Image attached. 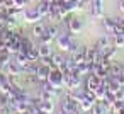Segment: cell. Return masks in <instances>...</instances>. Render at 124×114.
<instances>
[{"instance_id": "21", "label": "cell", "mask_w": 124, "mask_h": 114, "mask_svg": "<svg viewBox=\"0 0 124 114\" xmlns=\"http://www.w3.org/2000/svg\"><path fill=\"white\" fill-rule=\"evenodd\" d=\"M93 94H95V99H97V100H104V99H105V95H107V85L102 82V85H100Z\"/></svg>"}, {"instance_id": "4", "label": "cell", "mask_w": 124, "mask_h": 114, "mask_svg": "<svg viewBox=\"0 0 124 114\" xmlns=\"http://www.w3.org/2000/svg\"><path fill=\"white\" fill-rule=\"evenodd\" d=\"M71 43H73V39H71V33L70 31H66V33H61L60 36H58V39H56V44H58V48L61 49V51H70V46H71Z\"/></svg>"}, {"instance_id": "8", "label": "cell", "mask_w": 124, "mask_h": 114, "mask_svg": "<svg viewBox=\"0 0 124 114\" xmlns=\"http://www.w3.org/2000/svg\"><path fill=\"white\" fill-rule=\"evenodd\" d=\"M100 58H102V51L97 49L95 44L87 48V61H90V63H99Z\"/></svg>"}, {"instance_id": "34", "label": "cell", "mask_w": 124, "mask_h": 114, "mask_svg": "<svg viewBox=\"0 0 124 114\" xmlns=\"http://www.w3.org/2000/svg\"><path fill=\"white\" fill-rule=\"evenodd\" d=\"M38 114H46V112H43V111H41V109H39V112H38Z\"/></svg>"}, {"instance_id": "17", "label": "cell", "mask_w": 124, "mask_h": 114, "mask_svg": "<svg viewBox=\"0 0 124 114\" xmlns=\"http://www.w3.org/2000/svg\"><path fill=\"white\" fill-rule=\"evenodd\" d=\"M39 109L43 112H46V114H53L54 112V100H41Z\"/></svg>"}, {"instance_id": "35", "label": "cell", "mask_w": 124, "mask_h": 114, "mask_svg": "<svg viewBox=\"0 0 124 114\" xmlns=\"http://www.w3.org/2000/svg\"><path fill=\"white\" fill-rule=\"evenodd\" d=\"M83 2H87V4H90V2H92V0H83Z\"/></svg>"}, {"instance_id": "28", "label": "cell", "mask_w": 124, "mask_h": 114, "mask_svg": "<svg viewBox=\"0 0 124 114\" xmlns=\"http://www.w3.org/2000/svg\"><path fill=\"white\" fill-rule=\"evenodd\" d=\"M27 4H29L27 0H14V5H16L17 9H22V10L27 7Z\"/></svg>"}, {"instance_id": "2", "label": "cell", "mask_w": 124, "mask_h": 114, "mask_svg": "<svg viewBox=\"0 0 124 114\" xmlns=\"http://www.w3.org/2000/svg\"><path fill=\"white\" fill-rule=\"evenodd\" d=\"M48 82L53 83L56 89H65V73L58 68H53L49 77H48Z\"/></svg>"}, {"instance_id": "27", "label": "cell", "mask_w": 124, "mask_h": 114, "mask_svg": "<svg viewBox=\"0 0 124 114\" xmlns=\"http://www.w3.org/2000/svg\"><path fill=\"white\" fill-rule=\"evenodd\" d=\"M53 41H54V39H53L48 33H44V34L39 38V43H41V44H49V46H51V43H53Z\"/></svg>"}, {"instance_id": "25", "label": "cell", "mask_w": 124, "mask_h": 114, "mask_svg": "<svg viewBox=\"0 0 124 114\" xmlns=\"http://www.w3.org/2000/svg\"><path fill=\"white\" fill-rule=\"evenodd\" d=\"M14 56L7 51V49H4V51H0V66H2V65H5V63H9L10 60H12Z\"/></svg>"}, {"instance_id": "37", "label": "cell", "mask_w": 124, "mask_h": 114, "mask_svg": "<svg viewBox=\"0 0 124 114\" xmlns=\"http://www.w3.org/2000/svg\"><path fill=\"white\" fill-rule=\"evenodd\" d=\"M122 73H124V65H122Z\"/></svg>"}, {"instance_id": "7", "label": "cell", "mask_w": 124, "mask_h": 114, "mask_svg": "<svg viewBox=\"0 0 124 114\" xmlns=\"http://www.w3.org/2000/svg\"><path fill=\"white\" fill-rule=\"evenodd\" d=\"M87 48H88V46L82 44V46L73 53V55H70V56L73 58V63H75V65H80V63L87 61Z\"/></svg>"}, {"instance_id": "23", "label": "cell", "mask_w": 124, "mask_h": 114, "mask_svg": "<svg viewBox=\"0 0 124 114\" xmlns=\"http://www.w3.org/2000/svg\"><path fill=\"white\" fill-rule=\"evenodd\" d=\"M14 60H16V61H17L21 66H26V65L29 63V58H27V55H26L24 51H19V53L14 56Z\"/></svg>"}, {"instance_id": "13", "label": "cell", "mask_w": 124, "mask_h": 114, "mask_svg": "<svg viewBox=\"0 0 124 114\" xmlns=\"http://www.w3.org/2000/svg\"><path fill=\"white\" fill-rule=\"evenodd\" d=\"M46 33V24L44 22H36V24H32V36L36 38V39H39L43 34Z\"/></svg>"}, {"instance_id": "5", "label": "cell", "mask_w": 124, "mask_h": 114, "mask_svg": "<svg viewBox=\"0 0 124 114\" xmlns=\"http://www.w3.org/2000/svg\"><path fill=\"white\" fill-rule=\"evenodd\" d=\"M88 5H90V16L92 17H95V19L104 17V0H92Z\"/></svg>"}, {"instance_id": "18", "label": "cell", "mask_w": 124, "mask_h": 114, "mask_svg": "<svg viewBox=\"0 0 124 114\" xmlns=\"http://www.w3.org/2000/svg\"><path fill=\"white\" fill-rule=\"evenodd\" d=\"M38 51H39V58H48V56L53 55V49H51L49 44H41V43H39Z\"/></svg>"}, {"instance_id": "11", "label": "cell", "mask_w": 124, "mask_h": 114, "mask_svg": "<svg viewBox=\"0 0 124 114\" xmlns=\"http://www.w3.org/2000/svg\"><path fill=\"white\" fill-rule=\"evenodd\" d=\"M100 22H102V27H104V31L107 33V34H112L114 33V29H116V19L114 17H102L100 19Z\"/></svg>"}, {"instance_id": "36", "label": "cell", "mask_w": 124, "mask_h": 114, "mask_svg": "<svg viewBox=\"0 0 124 114\" xmlns=\"http://www.w3.org/2000/svg\"><path fill=\"white\" fill-rule=\"evenodd\" d=\"M0 114H9V112H0Z\"/></svg>"}, {"instance_id": "38", "label": "cell", "mask_w": 124, "mask_h": 114, "mask_svg": "<svg viewBox=\"0 0 124 114\" xmlns=\"http://www.w3.org/2000/svg\"><path fill=\"white\" fill-rule=\"evenodd\" d=\"M22 114H27V112H22Z\"/></svg>"}, {"instance_id": "19", "label": "cell", "mask_w": 124, "mask_h": 114, "mask_svg": "<svg viewBox=\"0 0 124 114\" xmlns=\"http://www.w3.org/2000/svg\"><path fill=\"white\" fill-rule=\"evenodd\" d=\"M90 112H92V114H109V109L102 104V100H97V102L93 104V107H92Z\"/></svg>"}, {"instance_id": "15", "label": "cell", "mask_w": 124, "mask_h": 114, "mask_svg": "<svg viewBox=\"0 0 124 114\" xmlns=\"http://www.w3.org/2000/svg\"><path fill=\"white\" fill-rule=\"evenodd\" d=\"M49 7H51V5L46 2V0H39V2L36 4V9H38V12L43 16V19L48 17V14H49Z\"/></svg>"}, {"instance_id": "32", "label": "cell", "mask_w": 124, "mask_h": 114, "mask_svg": "<svg viewBox=\"0 0 124 114\" xmlns=\"http://www.w3.org/2000/svg\"><path fill=\"white\" fill-rule=\"evenodd\" d=\"M119 9L121 12H124V0H119Z\"/></svg>"}, {"instance_id": "12", "label": "cell", "mask_w": 124, "mask_h": 114, "mask_svg": "<svg viewBox=\"0 0 124 114\" xmlns=\"http://www.w3.org/2000/svg\"><path fill=\"white\" fill-rule=\"evenodd\" d=\"M46 33L56 41L58 39V36L61 34V27H60V24L58 22H49V24H46Z\"/></svg>"}, {"instance_id": "26", "label": "cell", "mask_w": 124, "mask_h": 114, "mask_svg": "<svg viewBox=\"0 0 124 114\" xmlns=\"http://www.w3.org/2000/svg\"><path fill=\"white\" fill-rule=\"evenodd\" d=\"M32 46H36V44H34L29 38H26V36H24V38H22V43H21V51H24V53H26V51H27L29 48H32Z\"/></svg>"}, {"instance_id": "33", "label": "cell", "mask_w": 124, "mask_h": 114, "mask_svg": "<svg viewBox=\"0 0 124 114\" xmlns=\"http://www.w3.org/2000/svg\"><path fill=\"white\" fill-rule=\"evenodd\" d=\"M117 114H124V107H122V109H119V112H117Z\"/></svg>"}, {"instance_id": "16", "label": "cell", "mask_w": 124, "mask_h": 114, "mask_svg": "<svg viewBox=\"0 0 124 114\" xmlns=\"http://www.w3.org/2000/svg\"><path fill=\"white\" fill-rule=\"evenodd\" d=\"M109 44H110V34H107V33H105L104 36H100V38L95 41V48L100 49V51H102L105 46H109Z\"/></svg>"}, {"instance_id": "10", "label": "cell", "mask_w": 124, "mask_h": 114, "mask_svg": "<svg viewBox=\"0 0 124 114\" xmlns=\"http://www.w3.org/2000/svg\"><path fill=\"white\" fill-rule=\"evenodd\" d=\"M82 27H83L82 19H80V17H77V16H73V17H71V21L68 22V31H70L71 34H77V33H80V31H82Z\"/></svg>"}, {"instance_id": "24", "label": "cell", "mask_w": 124, "mask_h": 114, "mask_svg": "<svg viewBox=\"0 0 124 114\" xmlns=\"http://www.w3.org/2000/svg\"><path fill=\"white\" fill-rule=\"evenodd\" d=\"M80 107H82V112H90L92 111V107H93V102H90L88 99H82L80 100Z\"/></svg>"}, {"instance_id": "1", "label": "cell", "mask_w": 124, "mask_h": 114, "mask_svg": "<svg viewBox=\"0 0 124 114\" xmlns=\"http://www.w3.org/2000/svg\"><path fill=\"white\" fill-rule=\"evenodd\" d=\"M22 19H24L26 22H29V24H36V22L43 21V16L38 12L36 5H34V7H26V9L22 10Z\"/></svg>"}, {"instance_id": "9", "label": "cell", "mask_w": 124, "mask_h": 114, "mask_svg": "<svg viewBox=\"0 0 124 114\" xmlns=\"http://www.w3.org/2000/svg\"><path fill=\"white\" fill-rule=\"evenodd\" d=\"M51 66H48V65H44V63H39V66H38V72H36V77H38V80L39 82H44V80H48V77H49V73H51Z\"/></svg>"}, {"instance_id": "22", "label": "cell", "mask_w": 124, "mask_h": 114, "mask_svg": "<svg viewBox=\"0 0 124 114\" xmlns=\"http://www.w3.org/2000/svg\"><path fill=\"white\" fill-rule=\"evenodd\" d=\"M26 55H27L29 61H38V60H39V51H38V46L29 48V49L26 51Z\"/></svg>"}, {"instance_id": "20", "label": "cell", "mask_w": 124, "mask_h": 114, "mask_svg": "<svg viewBox=\"0 0 124 114\" xmlns=\"http://www.w3.org/2000/svg\"><path fill=\"white\" fill-rule=\"evenodd\" d=\"M51 58H53V65H54V68L60 70V68L63 66V63H65V56H63L61 53H53Z\"/></svg>"}, {"instance_id": "30", "label": "cell", "mask_w": 124, "mask_h": 114, "mask_svg": "<svg viewBox=\"0 0 124 114\" xmlns=\"http://www.w3.org/2000/svg\"><path fill=\"white\" fill-rule=\"evenodd\" d=\"M116 22H117V24L124 29V17H117V19H116Z\"/></svg>"}, {"instance_id": "14", "label": "cell", "mask_w": 124, "mask_h": 114, "mask_svg": "<svg viewBox=\"0 0 124 114\" xmlns=\"http://www.w3.org/2000/svg\"><path fill=\"white\" fill-rule=\"evenodd\" d=\"M117 51H119V48H116V46L110 43L109 46H105V48L102 49V56H105V58H109V60H114L116 55H117Z\"/></svg>"}, {"instance_id": "6", "label": "cell", "mask_w": 124, "mask_h": 114, "mask_svg": "<svg viewBox=\"0 0 124 114\" xmlns=\"http://www.w3.org/2000/svg\"><path fill=\"white\" fill-rule=\"evenodd\" d=\"M102 85V78L93 75V73H88L87 75V80H85V89L90 90V92H95L99 87Z\"/></svg>"}, {"instance_id": "31", "label": "cell", "mask_w": 124, "mask_h": 114, "mask_svg": "<svg viewBox=\"0 0 124 114\" xmlns=\"http://www.w3.org/2000/svg\"><path fill=\"white\" fill-rule=\"evenodd\" d=\"M58 114H71L68 109H63V107H60V111H58Z\"/></svg>"}, {"instance_id": "3", "label": "cell", "mask_w": 124, "mask_h": 114, "mask_svg": "<svg viewBox=\"0 0 124 114\" xmlns=\"http://www.w3.org/2000/svg\"><path fill=\"white\" fill-rule=\"evenodd\" d=\"M82 83V77L73 73V72H66L65 73V89L66 90H73V89H78Z\"/></svg>"}, {"instance_id": "29", "label": "cell", "mask_w": 124, "mask_h": 114, "mask_svg": "<svg viewBox=\"0 0 124 114\" xmlns=\"http://www.w3.org/2000/svg\"><path fill=\"white\" fill-rule=\"evenodd\" d=\"M114 97H116V100H124V87H121V89L114 94Z\"/></svg>"}]
</instances>
